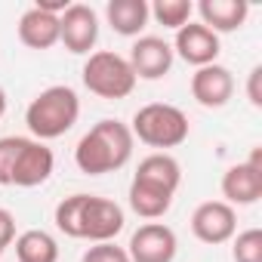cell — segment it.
Segmentation results:
<instances>
[{
	"mask_svg": "<svg viewBox=\"0 0 262 262\" xmlns=\"http://www.w3.org/2000/svg\"><path fill=\"white\" fill-rule=\"evenodd\" d=\"M133 142L136 139L123 120H111V117L99 120L80 136V142L74 148V164L86 176L114 173V170L126 167V161L133 158Z\"/></svg>",
	"mask_w": 262,
	"mask_h": 262,
	"instance_id": "1",
	"label": "cell"
},
{
	"mask_svg": "<svg viewBox=\"0 0 262 262\" xmlns=\"http://www.w3.org/2000/svg\"><path fill=\"white\" fill-rule=\"evenodd\" d=\"M77 117H80V99L65 83L47 86L43 93H37L25 111V123L37 142H50V139L65 136L77 123Z\"/></svg>",
	"mask_w": 262,
	"mask_h": 262,
	"instance_id": "2",
	"label": "cell"
},
{
	"mask_svg": "<svg viewBox=\"0 0 262 262\" xmlns=\"http://www.w3.org/2000/svg\"><path fill=\"white\" fill-rule=\"evenodd\" d=\"M129 133L133 139L151 145V148H179L188 139V117L182 108L167 105V102H151L142 105L133 114V123H129Z\"/></svg>",
	"mask_w": 262,
	"mask_h": 262,
	"instance_id": "3",
	"label": "cell"
},
{
	"mask_svg": "<svg viewBox=\"0 0 262 262\" xmlns=\"http://www.w3.org/2000/svg\"><path fill=\"white\" fill-rule=\"evenodd\" d=\"M83 86L99 99H126L136 90V74L129 68L126 56L99 50L90 53V59L83 62Z\"/></svg>",
	"mask_w": 262,
	"mask_h": 262,
	"instance_id": "4",
	"label": "cell"
},
{
	"mask_svg": "<svg viewBox=\"0 0 262 262\" xmlns=\"http://www.w3.org/2000/svg\"><path fill=\"white\" fill-rule=\"evenodd\" d=\"M222 198L228 207H250L262 198V145H256L250 151V161L225 170Z\"/></svg>",
	"mask_w": 262,
	"mask_h": 262,
	"instance_id": "5",
	"label": "cell"
},
{
	"mask_svg": "<svg viewBox=\"0 0 262 262\" xmlns=\"http://www.w3.org/2000/svg\"><path fill=\"white\" fill-rule=\"evenodd\" d=\"M179 250L176 231L164 222H145L133 231L126 247L129 262H173Z\"/></svg>",
	"mask_w": 262,
	"mask_h": 262,
	"instance_id": "6",
	"label": "cell"
},
{
	"mask_svg": "<svg viewBox=\"0 0 262 262\" xmlns=\"http://www.w3.org/2000/svg\"><path fill=\"white\" fill-rule=\"evenodd\" d=\"M123 210L99 194H86L83 213H80V241H93V244H108L123 231Z\"/></svg>",
	"mask_w": 262,
	"mask_h": 262,
	"instance_id": "7",
	"label": "cell"
},
{
	"mask_svg": "<svg viewBox=\"0 0 262 262\" xmlns=\"http://www.w3.org/2000/svg\"><path fill=\"white\" fill-rule=\"evenodd\" d=\"M99 40V16L86 4H68V10L59 16V43H65L68 53L86 56Z\"/></svg>",
	"mask_w": 262,
	"mask_h": 262,
	"instance_id": "8",
	"label": "cell"
},
{
	"mask_svg": "<svg viewBox=\"0 0 262 262\" xmlns=\"http://www.w3.org/2000/svg\"><path fill=\"white\" fill-rule=\"evenodd\" d=\"M237 231V213L225 201H204L191 213V234L201 244H225Z\"/></svg>",
	"mask_w": 262,
	"mask_h": 262,
	"instance_id": "9",
	"label": "cell"
},
{
	"mask_svg": "<svg viewBox=\"0 0 262 262\" xmlns=\"http://www.w3.org/2000/svg\"><path fill=\"white\" fill-rule=\"evenodd\" d=\"M53 167H56L53 148H47V142L25 139L22 148H19V155H16L10 185H19V188H37V185H43V182L53 176Z\"/></svg>",
	"mask_w": 262,
	"mask_h": 262,
	"instance_id": "10",
	"label": "cell"
},
{
	"mask_svg": "<svg viewBox=\"0 0 262 262\" xmlns=\"http://www.w3.org/2000/svg\"><path fill=\"white\" fill-rule=\"evenodd\" d=\"M173 47V56H179L182 62L194 65V68H204V65H213L216 56H219V34H213L207 25L201 22H188L176 31V40L170 43Z\"/></svg>",
	"mask_w": 262,
	"mask_h": 262,
	"instance_id": "11",
	"label": "cell"
},
{
	"mask_svg": "<svg viewBox=\"0 0 262 262\" xmlns=\"http://www.w3.org/2000/svg\"><path fill=\"white\" fill-rule=\"evenodd\" d=\"M173 47L164 37H139L133 47H129V68H133L136 80H161L170 74L173 68Z\"/></svg>",
	"mask_w": 262,
	"mask_h": 262,
	"instance_id": "12",
	"label": "cell"
},
{
	"mask_svg": "<svg viewBox=\"0 0 262 262\" xmlns=\"http://www.w3.org/2000/svg\"><path fill=\"white\" fill-rule=\"evenodd\" d=\"M191 96L204 108H225L234 96V74L225 65H204L191 74Z\"/></svg>",
	"mask_w": 262,
	"mask_h": 262,
	"instance_id": "13",
	"label": "cell"
},
{
	"mask_svg": "<svg viewBox=\"0 0 262 262\" xmlns=\"http://www.w3.org/2000/svg\"><path fill=\"white\" fill-rule=\"evenodd\" d=\"M198 13H201V25H207L213 34H228L244 28L250 16V4L247 0H201Z\"/></svg>",
	"mask_w": 262,
	"mask_h": 262,
	"instance_id": "14",
	"label": "cell"
},
{
	"mask_svg": "<svg viewBox=\"0 0 262 262\" xmlns=\"http://www.w3.org/2000/svg\"><path fill=\"white\" fill-rule=\"evenodd\" d=\"M19 40L28 50H50L59 43V16L43 13L37 7L25 10L19 19Z\"/></svg>",
	"mask_w": 262,
	"mask_h": 262,
	"instance_id": "15",
	"label": "cell"
},
{
	"mask_svg": "<svg viewBox=\"0 0 262 262\" xmlns=\"http://www.w3.org/2000/svg\"><path fill=\"white\" fill-rule=\"evenodd\" d=\"M173 191H167L164 185H155V182H145V179H136L129 182V207H133L136 216L142 219H161L170 213L173 207Z\"/></svg>",
	"mask_w": 262,
	"mask_h": 262,
	"instance_id": "16",
	"label": "cell"
},
{
	"mask_svg": "<svg viewBox=\"0 0 262 262\" xmlns=\"http://www.w3.org/2000/svg\"><path fill=\"white\" fill-rule=\"evenodd\" d=\"M105 19H108V25H111L120 37H139L142 28H145L148 19H151L148 0H108Z\"/></svg>",
	"mask_w": 262,
	"mask_h": 262,
	"instance_id": "17",
	"label": "cell"
},
{
	"mask_svg": "<svg viewBox=\"0 0 262 262\" xmlns=\"http://www.w3.org/2000/svg\"><path fill=\"white\" fill-rule=\"evenodd\" d=\"M136 179H145V182H155V185H164L167 191H179V182H182V167L173 155L167 151H155L148 158L139 161L136 167Z\"/></svg>",
	"mask_w": 262,
	"mask_h": 262,
	"instance_id": "18",
	"label": "cell"
},
{
	"mask_svg": "<svg viewBox=\"0 0 262 262\" xmlns=\"http://www.w3.org/2000/svg\"><path fill=\"white\" fill-rule=\"evenodd\" d=\"M16 259L19 262H59V244L43 228H28L16 237Z\"/></svg>",
	"mask_w": 262,
	"mask_h": 262,
	"instance_id": "19",
	"label": "cell"
},
{
	"mask_svg": "<svg viewBox=\"0 0 262 262\" xmlns=\"http://www.w3.org/2000/svg\"><path fill=\"white\" fill-rule=\"evenodd\" d=\"M148 13L155 16L158 25H164L170 31H179L182 25L191 22L194 4H191V0H155V4L148 7Z\"/></svg>",
	"mask_w": 262,
	"mask_h": 262,
	"instance_id": "20",
	"label": "cell"
},
{
	"mask_svg": "<svg viewBox=\"0 0 262 262\" xmlns=\"http://www.w3.org/2000/svg\"><path fill=\"white\" fill-rule=\"evenodd\" d=\"M83 204H86V194H71V198L59 201V207H56V228L62 234L80 241V213H83Z\"/></svg>",
	"mask_w": 262,
	"mask_h": 262,
	"instance_id": "21",
	"label": "cell"
},
{
	"mask_svg": "<svg viewBox=\"0 0 262 262\" xmlns=\"http://www.w3.org/2000/svg\"><path fill=\"white\" fill-rule=\"evenodd\" d=\"M234 262H262V228H247L234 237L231 247Z\"/></svg>",
	"mask_w": 262,
	"mask_h": 262,
	"instance_id": "22",
	"label": "cell"
},
{
	"mask_svg": "<svg viewBox=\"0 0 262 262\" xmlns=\"http://www.w3.org/2000/svg\"><path fill=\"white\" fill-rule=\"evenodd\" d=\"M22 142H25V136H4L0 139V185H10L13 164H16V155H19Z\"/></svg>",
	"mask_w": 262,
	"mask_h": 262,
	"instance_id": "23",
	"label": "cell"
},
{
	"mask_svg": "<svg viewBox=\"0 0 262 262\" xmlns=\"http://www.w3.org/2000/svg\"><path fill=\"white\" fill-rule=\"evenodd\" d=\"M80 262H129V256H126L123 247H117L114 241H108V244H93L80 256Z\"/></svg>",
	"mask_w": 262,
	"mask_h": 262,
	"instance_id": "24",
	"label": "cell"
},
{
	"mask_svg": "<svg viewBox=\"0 0 262 262\" xmlns=\"http://www.w3.org/2000/svg\"><path fill=\"white\" fill-rule=\"evenodd\" d=\"M247 99L253 108H262V65H256L247 77Z\"/></svg>",
	"mask_w": 262,
	"mask_h": 262,
	"instance_id": "25",
	"label": "cell"
},
{
	"mask_svg": "<svg viewBox=\"0 0 262 262\" xmlns=\"http://www.w3.org/2000/svg\"><path fill=\"white\" fill-rule=\"evenodd\" d=\"M13 241H16V216L0 207V247L7 250Z\"/></svg>",
	"mask_w": 262,
	"mask_h": 262,
	"instance_id": "26",
	"label": "cell"
},
{
	"mask_svg": "<svg viewBox=\"0 0 262 262\" xmlns=\"http://www.w3.org/2000/svg\"><path fill=\"white\" fill-rule=\"evenodd\" d=\"M4 114H7V93L0 86V120H4Z\"/></svg>",
	"mask_w": 262,
	"mask_h": 262,
	"instance_id": "27",
	"label": "cell"
},
{
	"mask_svg": "<svg viewBox=\"0 0 262 262\" xmlns=\"http://www.w3.org/2000/svg\"><path fill=\"white\" fill-rule=\"evenodd\" d=\"M0 256H4V247H0Z\"/></svg>",
	"mask_w": 262,
	"mask_h": 262,
	"instance_id": "28",
	"label": "cell"
}]
</instances>
